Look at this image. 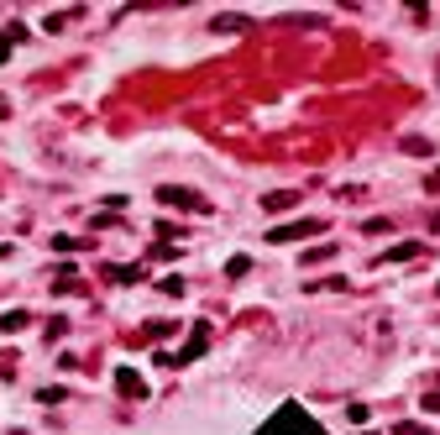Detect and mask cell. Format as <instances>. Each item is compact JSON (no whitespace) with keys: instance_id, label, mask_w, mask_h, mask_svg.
<instances>
[{"instance_id":"obj_1","label":"cell","mask_w":440,"mask_h":435,"mask_svg":"<svg viewBox=\"0 0 440 435\" xmlns=\"http://www.w3.org/2000/svg\"><path fill=\"white\" fill-rule=\"evenodd\" d=\"M262 435H320V425H315L310 414L299 409V404H283L273 420L262 425Z\"/></svg>"},{"instance_id":"obj_2","label":"cell","mask_w":440,"mask_h":435,"mask_svg":"<svg viewBox=\"0 0 440 435\" xmlns=\"http://www.w3.org/2000/svg\"><path fill=\"white\" fill-rule=\"evenodd\" d=\"M310 231H320L315 221H299V225H278L273 231V241H288V236H310Z\"/></svg>"},{"instance_id":"obj_3","label":"cell","mask_w":440,"mask_h":435,"mask_svg":"<svg viewBox=\"0 0 440 435\" xmlns=\"http://www.w3.org/2000/svg\"><path fill=\"white\" fill-rule=\"evenodd\" d=\"M6 53H11V37H0V63H6Z\"/></svg>"}]
</instances>
